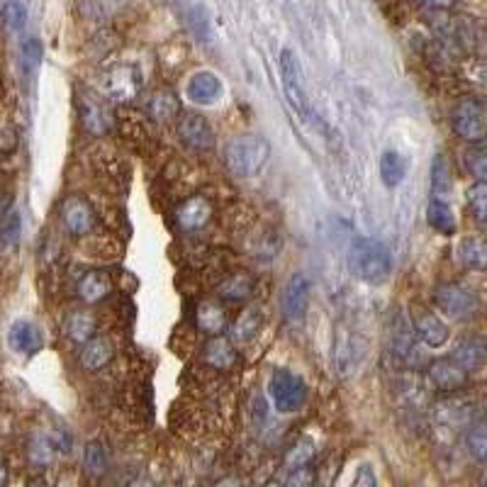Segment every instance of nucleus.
Segmentation results:
<instances>
[{
	"label": "nucleus",
	"mask_w": 487,
	"mask_h": 487,
	"mask_svg": "<svg viewBox=\"0 0 487 487\" xmlns=\"http://www.w3.org/2000/svg\"><path fill=\"white\" fill-rule=\"evenodd\" d=\"M271 144L258 134H241L224 146V163L237 178H254L266 169Z\"/></svg>",
	"instance_id": "obj_1"
},
{
	"label": "nucleus",
	"mask_w": 487,
	"mask_h": 487,
	"mask_svg": "<svg viewBox=\"0 0 487 487\" xmlns=\"http://www.w3.org/2000/svg\"><path fill=\"white\" fill-rule=\"evenodd\" d=\"M349 268L364 283H382L390 276L392 256L388 247L371 237H358L349 248Z\"/></svg>",
	"instance_id": "obj_2"
},
{
	"label": "nucleus",
	"mask_w": 487,
	"mask_h": 487,
	"mask_svg": "<svg viewBox=\"0 0 487 487\" xmlns=\"http://www.w3.org/2000/svg\"><path fill=\"white\" fill-rule=\"evenodd\" d=\"M451 127L463 142L478 144L487 137V100L478 96L460 98L453 113H451Z\"/></svg>",
	"instance_id": "obj_3"
},
{
	"label": "nucleus",
	"mask_w": 487,
	"mask_h": 487,
	"mask_svg": "<svg viewBox=\"0 0 487 487\" xmlns=\"http://www.w3.org/2000/svg\"><path fill=\"white\" fill-rule=\"evenodd\" d=\"M280 81H283V93H286L290 107L305 122H315V110L310 106L305 83H302V68H300V61L290 49L280 51Z\"/></svg>",
	"instance_id": "obj_4"
},
{
	"label": "nucleus",
	"mask_w": 487,
	"mask_h": 487,
	"mask_svg": "<svg viewBox=\"0 0 487 487\" xmlns=\"http://www.w3.org/2000/svg\"><path fill=\"white\" fill-rule=\"evenodd\" d=\"M268 395L280 414H293V412L302 410L307 400L305 381L286 368H278L268 381Z\"/></svg>",
	"instance_id": "obj_5"
},
{
	"label": "nucleus",
	"mask_w": 487,
	"mask_h": 487,
	"mask_svg": "<svg viewBox=\"0 0 487 487\" xmlns=\"http://www.w3.org/2000/svg\"><path fill=\"white\" fill-rule=\"evenodd\" d=\"M434 302L444 315L453 317V319H470L478 315L480 300L478 295L468 290V287L459 286V283H441L434 290Z\"/></svg>",
	"instance_id": "obj_6"
},
{
	"label": "nucleus",
	"mask_w": 487,
	"mask_h": 487,
	"mask_svg": "<svg viewBox=\"0 0 487 487\" xmlns=\"http://www.w3.org/2000/svg\"><path fill=\"white\" fill-rule=\"evenodd\" d=\"M103 90L115 103H132L142 90V71L132 64H115L103 74Z\"/></svg>",
	"instance_id": "obj_7"
},
{
	"label": "nucleus",
	"mask_w": 487,
	"mask_h": 487,
	"mask_svg": "<svg viewBox=\"0 0 487 487\" xmlns=\"http://www.w3.org/2000/svg\"><path fill=\"white\" fill-rule=\"evenodd\" d=\"M96 210L90 208V202L86 198L71 195L61 205V222L71 237H86L96 227Z\"/></svg>",
	"instance_id": "obj_8"
},
{
	"label": "nucleus",
	"mask_w": 487,
	"mask_h": 487,
	"mask_svg": "<svg viewBox=\"0 0 487 487\" xmlns=\"http://www.w3.org/2000/svg\"><path fill=\"white\" fill-rule=\"evenodd\" d=\"M178 134L185 146H191L192 152H210L215 146V132L210 122L198 113H183L178 117Z\"/></svg>",
	"instance_id": "obj_9"
},
{
	"label": "nucleus",
	"mask_w": 487,
	"mask_h": 487,
	"mask_svg": "<svg viewBox=\"0 0 487 487\" xmlns=\"http://www.w3.org/2000/svg\"><path fill=\"white\" fill-rule=\"evenodd\" d=\"M307 305H310V283L302 273H295L290 278L283 287V300H280V307H283V317L287 322H302L305 319Z\"/></svg>",
	"instance_id": "obj_10"
},
{
	"label": "nucleus",
	"mask_w": 487,
	"mask_h": 487,
	"mask_svg": "<svg viewBox=\"0 0 487 487\" xmlns=\"http://www.w3.org/2000/svg\"><path fill=\"white\" fill-rule=\"evenodd\" d=\"M417 332L412 326L410 317H405L402 310H397V315H392V329H390V346L392 354L397 356L405 364H412L417 358Z\"/></svg>",
	"instance_id": "obj_11"
},
{
	"label": "nucleus",
	"mask_w": 487,
	"mask_h": 487,
	"mask_svg": "<svg viewBox=\"0 0 487 487\" xmlns=\"http://www.w3.org/2000/svg\"><path fill=\"white\" fill-rule=\"evenodd\" d=\"M427 378H429L431 388H436L439 392H456L468 382V373L449 356V358L431 361L427 368Z\"/></svg>",
	"instance_id": "obj_12"
},
{
	"label": "nucleus",
	"mask_w": 487,
	"mask_h": 487,
	"mask_svg": "<svg viewBox=\"0 0 487 487\" xmlns=\"http://www.w3.org/2000/svg\"><path fill=\"white\" fill-rule=\"evenodd\" d=\"M8 344L15 354L35 356L44 346V334L32 319H15L8 329Z\"/></svg>",
	"instance_id": "obj_13"
},
{
	"label": "nucleus",
	"mask_w": 487,
	"mask_h": 487,
	"mask_svg": "<svg viewBox=\"0 0 487 487\" xmlns=\"http://www.w3.org/2000/svg\"><path fill=\"white\" fill-rule=\"evenodd\" d=\"M412 326H414L417 339L421 344L431 346V349H441L444 344H449V326L429 310H414L412 312Z\"/></svg>",
	"instance_id": "obj_14"
},
{
	"label": "nucleus",
	"mask_w": 487,
	"mask_h": 487,
	"mask_svg": "<svg viewBox=\"0 0 487 487\" xmlns=\"http://www.w3.org/2000/svg\"><path fill=\"white\" fill-rule=\"evenodd\" d=\"M451 358L463 368L466 373L480 371L487 364V336L468 334L460 339Z\"/></svg>",
	"instance_id": "obj_15"
},
{
	"label": "nucleus",
	"mask_w": 487,
	"mask_h": 487,
	"mask_svg": "<svg viewBox=\"0 0 487 487\" xmlns=\"http://www.w3.org/2000/svg\"><path fill=\"white\" fill-rule=\"evenodd\" d=\"M212 220V202L205 195H192L176 210V224L181 232H198Z\"/></svg>",
	"instance_id": "obj_16"
},
{
	"label": "nucleus",
	"mask_w": 487,
	"mask_h": 487,
	"mask_svg": "<svg viewBox=\"0 0 487 487\" xmlns=\"http://www.w3.org/2000/svg\"><path fill=\"white\" fill-rule=\"evenodd\" d=\"M81 124L88 134H96V137H103L113 130L115 124V117L110 113V107L98 100V98L86 96L81 100Z\"/></svg>",
	"instance_id": "obj_17"
},
{
	"label": "nucleus",
	"mask_w": 487,
	"mask_h": 487,
	"mask_svg": "<svg viewBox=\"0 0 487 487\" xmlns=\"http://www.w3.org/2000/svg\"><path fill=\"white\" fill-rule=\"evenodd\" d=\"M188 100L195 106H215L222 98V81L212 71H198L188 81Z\"/></svg>",
	"instance_id": "obj_18"
},
{
	"label": "nucleus",
	"mask_w": 487,
	"mask_h": 487,
	"mask_svg": "<svg viewBox=\"0 0 487 487\" xmlns=\"http://www.w3.org/2000/svg\"><path fill=\"white\" fill-rule=\"evenodd\" d=\"M76 293L86 305L103 302L113 293V278L107 276L106 271H88V273L78 278Z\"/></svg>",
	"instance_id": "obj_19"
},
{
	"label": "nucleus",
	"mask_w": 487,
	"mask_h": 487,
	"mask_svg": "<svg viewBox=\"0 0 487 487\" xmlns=\"http://www.w3.org/2000/svg\"><path fill=\"white\" fill-rule=\"evenodd\" d=\"M256 290V280L247 271H237V273H230L224 278L217 287V295L227 302H244L248 297L254 295Z\"/></svg>",
	"instance_id": "obj_20"
},
{
	"label": "nucleus",
	"mask_w": 487,
	"mask_h": 487,
	"mask_svg": "<svg viewBox=\"0 0 487 487\" xmlns=\"http://www.w3.org/2000/svg\"><path fill=\"white\" fill-rule=\"evenodd\" d=\"M113 356H115V349L110 344V339H106V336H93L88 344H83L78 361H81V365L86 371H100V368H106L113 361Z\"/></svg>",
	"instance_id": "obj_21"
},
{
	"label": "nucleus",
	"mask_w": 487,
	"mask_h": 487,
	"mask_svg": "<svg viewBox=\"0 0 487 487\" xmlns=\"http://www.w3.org/2000/svg\"><path fill=\"white\" fill-rule=\"evenodd\" d=\"M427 222H429L431 230H436L439 234H446L451 237L456 232V212L451 208V200L446 198H429V205H427Z\"/></svg>",
	"instance_id": "obj_22"
},
{
	"label": "nucleus",
	"mask_w": 487,
	"mask_h": 487,
	"mask_svg": "<svg viewBox=\"0 0 487 487\" xmlns=\"http://www.w3.org/2000/svg\"><path fill=\"white\" fill-rule=\"evenodd\" d=\"M195 325L200 329L202 334L220 336L222 329L227 326V312L220 302L215 300H208V302H200L198 305V312H195Z\"/></svg>",
	"instance_id": "obj_23"
},
{
	"label": "nucleus",
	"mask_w": 487,
	"mask_h": 487,
	"mask_svg": "<svg viewBox=\"0 0 487 487\" xmlns=\"http://www.w3.org/2000/svg\"><path fill=\"white\" fill-rule=\"evenodd\" d=\"M261 325H263V312H261V307H247V310L237 317V322L232 325V336H234V342H237V344H248V342H254L258 336V332H261Z\"/></svg>",
	"instance_id": "obj_24"
},
{
	"label": "nucleus",
	"mask_w": 487,
	"mask_h": 487,
	"mask_svg": "<svg viewBox=\"0 0 487 487\" xmlns=\"http://www.w3.org/2000/svg\"><path fill=\"white\" fill-rule=\"evenodd\" d=\"M456 256L468 271H487V240L466 237L456 248Z\"/></svg>",
	"instance_id": "obj_25"
},
{
	"label": "nucleus",
	"mask_w": 487,
	"mask_h": 487,
	"mask_svg": "<svg viewBox=\"0 0 487 487\" xmlns=\"http://www.w3.org/2000/svg\"><path fill=\"white\" fill-rule=\"evenodd\" d=\"M205 361L217 368V371H227L230 365L237 361V351L227 336H212L210 342L205 344Z\"/></svg>",
	"instance_id": "obj_26"
},
{
	"label": "nucleus",
	"mask_w": 487,
	"mask_h": 487,
	"mask_svg": "<svg viewBox=\"0 0 487 487\" xmlns=\"http://www.w3.org/2000/svg\"><path fill=\"white\" fill-rule=\"evenodd\" d=\"M96 329L98 322L90 312H74V315H68L67 325H64L67 336L76 344H88L96 336Z\"/></svg>",
	"instance_id": "obj_27"
},
{
	"label": "nucleus",
	"mask_w": 487,
	"mask_h": 487,
	"mask_svg": "<svg viewBox=\"0 0 487 487\" xmlns=\"http://www.w3.org/2000/svg\"><path fill=\"white\" fill-rule=\"evenodd\" d=\"M407 176V161L400 152H382L381 156V181L385 183V188H397Z\"/></svg>",
	"instance_id": "obj_28"
},
{
	"label": "nucleus",
	"mask_w": 487,
	"mask_h": 487,
	"mask_svg": "<svg viewBox=\"0 0 487 487\" xmlns=\"http://www.w3.org/2000/svg\"><path fill=\"white\" fill-rule=\"evenodd\" d=\"M149 113L156 122H173L181 117V103L171 90H159L149 100Z\"/></svg>",
	"instance_id": "obj_29"
},
{
	"label": "nucleus",
	"mask_w": 487,
	"mask_h": 487,
	"mask_svg": "<svg viewBox=\"0 0 487 487\" xmlns=\"http://www.w3.org/2000/svg\"><path fill=\"white\" fill-rule=\"evenodd\" d=\"M451 169L449 161L444 153H436L434 156V163H431V198H446L451 200Z\"/></svg>",
	"instance_id": "obj_30"
},
{
	"label": "nucleus",
	"mask_w": 487,
	"mask_h": 487,
	"mask_svg": "<svg viewBox=\"0 0 487 487\" xmlns=\"http://www.w3.org/2000/svg\"><path fill=\"white\" fill-rule=\"evenodd\" d=\"M83 466L90 475H103L110 466V451L103 441H88L83 449Z\"/></svg>",
	"instance_id": "obj_31"
},
{
	"label": "nucleus",
	"mask_w": 487,
	"mask_h": 487,
	"mask_svg": "<svg viewBox=\"0 0 487 487\" xmlns=\"http://www.w3.org/2000/svg\"><path fill=\"white\" fill-rule=\"evenodd\" d=\"M466 446L478 463H487V420L475 421L466 434Z\"/></svg>",
	"instance_id": "obj_32"
},
{
	"label": "nucleus",
	"mask_w": 487,
	"mask_h": 487,
	"mask_svg": "<svg viewBox=\"0 0 487 487\" xmlns=\"http://www.w3.org/2000/svg\"><path fill=\"white\" fill-rule=\"evenodd\" d=\"M29 460L35 463V466H49L54 456H57V446H54V441L51 436H32L29 441Z\"/></svg>",
	"instance_id": "obj_33"
},
{
	"label": "nucleus",
	"mask_w": 487,
	"mask_h": 487,
	"mask_svg": "<svg viewBox=\"0 0 487 487\" xmlns=\"http://www.w3.org/2000/svg\"><path fill=\"white\" fill-rule=\"evenodd\" d=\"M312 459H315V444L307 439H300L295 444V446H290L286 453V466L290 470H297V468H305V466H310L312 463Z\"/></svg>",
	"instance_id": "obj_34"
},
{
	"label": "nucleus",
	"mask_w": 487,
	"mask_h": 487,
	"mask_svg": "<svg viewBox=\"0 0 487 487\" xmlns=\"http://www.w3.org/2000/svg\"><path fill=\"white\" fill-rule=\"evenodd\" d=\"M468 198V208L473 217L480 222H487V183H473L466 192Z\"/></svg>",
	"instance_id": "obj_35"
},
{
	"label": "nucleus",
	"mask_w": 487,
	"mask_h": 487,
	"mask_svg": "<svg viewBox=\"0 0 487 487\" xmlns=\"http://www.w3.org/2000/svg\"><path fill=\"white\" fill-rule=\"evenodd\" d=\"M466 166L470 176L480 183H487V146H475L466 153Z\"/></svg>",
	"instance_id": "obj_36"
},
{
	"label": "nucleus",
	"mask_w": 487,
	"mask_h": 487,
	"mask_svg": "<svg viewBox=\"0 0 487 487\" xmlns=\"http://www.w3.org/2000/svg\"><path fill=\"white\" fill-rule=\"evenodd\" d=\"M3 20H5V25L12 32H20V29L25 27V22H27V10H25V5L20 0H5V5H3Z\"/></svg>",
	"instance_id": "obj_37"
},
{
	"label": "nucleus",
	"mask_w": 487,
	"mask_h": 487,
	"mask_svg": "<svg viewBox=\"0 0 487 487\" xmlns=\"http://www.w3.org/2000/svg\"><path fill=\"white\" fill-rule=\"evenodd\" d=\"M20 240V215L10 212L8 217H3L0 222V244L5 248H15Z\"/></svg>",
	"instance_id": "obj_38"
},
{
	"label": "nucleus",
	"mask_w": 487,
	"mask_h": 487,
	"mask_svg": "<svg viewBox=\"0 0 487 487\" xmlns=\"http://www.w3.org/2000/svg\"><path fill=\"white\" fill-rule=\"evenodd\" d=\"M22 64H25V71H35L42 64V44H39V39H25V44H22Z\"/></svg>",
	"instance_id": "obj_39"
},
{
	"label": "nucleus",
	"mask_w": 487,
	"mask_h": 487,
	"mask_svg": "<svg viewBox=\"0 0 487 487\" xmlns=\"http://www.w3.org/2000/svg\"><path fill=\"white\" fill-rule=\"evenodd\" d=\"M349 487H378V475H375V470H373L371 463H361V466L356 468L354 478H351Z\"/></svg>",
	"instance_id": "obj_40"
},
{
	"label": "nucleus",
	"mask_w": 487,
	"mask_h": 487,
	"mask_svg": "<svg viewBox=\"0 0 487 487\" xmlns=\"http://www.w3.org/2000/svg\"><path fill=\"white\" fill-rule=\"evenodd\" d=\"M312 485H315V470H312V466H305V468L290 470V475H287L286 485L283 487H312Z\"/></svg>",
	"instance_id": "obj_41"
},
{
	"label": "nucleus",
	"mask_w": 487,
	"mask_h": 487,
	"mask_svg": "<svg viewBox=\"0 0 487 487\" xmlns=\"http://www.w3.org/2000/svg\"><path fill=\"white\" fill-rule=\"evenodd\" d=\"M15 149H18V132L8 124H3L0 127V153H12Z\"/></svg>",
	"instance_id": "obj_42"
},
{
	"label": "nucleus",
	"mask_w": 487,
	"mask_h": 487,
	"mask_svg": "<svg viewBox=\"0 0 487 487\" xmlns=\"http://www.w3.org/2000/svg\"><path fill=\"white\" fill-rule=\"evenodd\" d=\"M453 3L456 0H424V5L429 10H449L453 8Z\"/></svg>",
	"instance_id": "obj_43"
},
{
	"label": "nucleus",
	"mask_w": 487,
	"mask_h": 487,
	"mask_svg": "<svg viewBox=\"0 0 487 487\" xmlns=\"http://www.w3.org/2000/svg\"><path fill=\"white\" fill-rule=\"evenodd\" d=\"M215 487H244L240 483V480H234V478H224V480H220V483H217V485Z\"/></svg>",
	"instance_id": "obj_44"
},
{
	"label": "nucleus",
	"mask_w": 487,
	"mask_h": 487,
	"mask_svg": "<svg viewBox=\"0 0 487 487\" xmlns=\"http://www.w3.org/2000/svg\"><path fill=\"white\" fill-rule=\"evenodd\" d=\"M8 485V468H5V463L0 460V487Z\"/></svg>",
	"instance_id": "obj_45"
},
{
	"label": "nucleus",
	"mask_w": 487,
	"mask_h": 487,
	"mask_svg": "<svg viewBox=\"0 0 487 487\" xmlns=\"http://www.w3.org/2000/svg\"><path fill=\"white\" fill-rule=\"evenodd\" d=\"M27 487H49V485H47V480H44V478H32V480H29Z\"/></svg>",
	"instance_id": "obj_46"
},
{
	"label": "nucleus",
	"mask_w": 487,
	"mask_h": 487,
	"mask_svg": "<svg viewBox=\"0 0 487 487\" xmlns=\"http://www.w3.org/2000/svg\"><path fill=\"white\" fill-rule=\"evenodd\" d=\"M263 487H283V485H280V483H276V480H271V483H266Z\"/></svg>",
	"instance_id": "obj_47"
},
{
	"label": "nucleus",
	"mask_w": 487,
	"mask_h": 487,
	"mask_svg": "<svg viewBox=\"0 0 487 487\" xmlns=\"http://www.w3.org/2000/svg\"><path fill=\"white\" fill-rule=\"evenodd\" d=\"M483 487H487V480H485V483H483Z\"/></svg>",
	"instance_id": "obj_48"
}]
</instances>
